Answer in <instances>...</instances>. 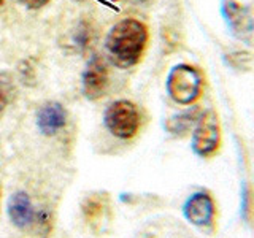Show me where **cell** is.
<instances>
[{"label":"cell","instance_id":"1","mask_svg":"<svg viewBox=\"0 0 254 238\" xmlns=\"http://www.w3.org/2000/svg\"><path fill=\"white\" fill-rule=\"evenodd\" d=\"M149 30L145 22L126 18L110 29L105 38V51L110 62L119 68H130L141 60L146 51Z\"/></svg>","mask_w":254,"mask_h":238},{"label":"cell","instance_id":"2","mask_svg":"<svg viewBox=\"0 0 254 238\" xmlns=\"http://www.w3.org/2000/svg\"><path fill=\"white\" fill-rule=\"evenodd\" d=\"M205 91L203 71L190 63H178L167 76V92L170 99L183 107H190L202 99Z\"/></svg>","mask_w":254,"mask_h":238},{"label":"cell","instance_id":"3","mask_svg":"<svg viewBox=\"0 0 254 238\" xmlns=\"http://www.w3.org/2000/svg\"><path fill=\"white\" fill-rule=\"evenodd\" d=\"M222 145V129L218 113L213 108L202 111L192 129V148L194 154L202 159L214 157Z\"/></svg>","mask_w":254,"mask_h":238},{"label":"cell","instance_id":"4","mask_svg":"<svg viewBox=\"0 0 254 238\" xmlns=\"http://www.w3.org/2000/svg\"><path fill=\"white\" fill-rule=\"evenodd\" d=\"M103 122L116 138L130 140L140 130L141 115L138 107L130 100H116L105 110Z\"/></svg>","mask_w":254,"mask_h":238},{"label":"cell","instance_id":"5","mask_svg":"<svg viewBox=\"0 0 254 238\" xmlns=\"http://www.w3.org/2000/svg\"><path fill=\"white\" fill-rule=\"evenodd\" d=\"M183 214L194 227L214 232L218 224V203L210 190H195L183 203Z\"/></svg>","mask_w":254,"mask_h":238},{"label":"cell","instance_id":"6","mask_svg":"<svg viewBox=\"0 0 254 238\" xmlns=\"http://www.w3.org/2000/svg\"><path fill=\"white\" fill-rule=\"evenodd\" d=\"M221 14L237 40L251 45L254 42V10L240 0H221Z\"/></svg>","mask_w":254,"mask_h":238},{"label":"cell","instance_id":"7","mask_svg":"<svg viewBox=\"0 0 254 238\" xmlns=\"http://www.w3.org/2000/svg\"><path fill=\"white\" fill-rule=\"evenodd\" d=\"M108 86V67L100 56L87 62V67L83 73V92L89 100L100 99Z\"/></svg>","mask_w":254,"mask_h":238},{"label":"cell","instance_id":"8","mask_svg":"<svg viewBox=\"0 0 254 238\" xmlns=\"http://www.w3.org/2000/svg\"><path fill=\"white\" fill-rule=\"evenodd\" d=\"M8 218L18 229H29L35 226L38 211L34 210L30 197L26 192H14L8 200Z\"/></svg>","mask_w":254,"mask_h":238},{"label":"cell","instance_id":"9","mask_svg":"<svg viewBox=\"0 0 254 238\" xmlns=\"http://www.w3.org/2000/svg\"><path fill=\"white\" fill-rule=\"evenodd\" d=\"M67 124V111L58 102H48L38 110L37 125L40 132L48 137L59 133Z\"/></svg>","mask_w":254,"mask_h":238},{"label":"cell","instance_id":"10","mask_svg":"<svg viewBox=\"0 0 254 238\" xmlns=\"http://www.w3.org/2000/svg\"><path fill=\"white\" fill-rule=\"evenodd\" d=\"M202 111H203L202 108L192 107L186 111H183V113H178L169 118L165 121V130L170 135H173V137H178V138L186 137L189 132H192L198 116L202 115Z\"/></svg>","mask_w":254,"mask_h":238},{"label":"cell","instance_id":"11","mask_svg":"<svg viewBox=\"0 0 254 238\" xmlns=\"http://www.w3.org/2000/svg\"><path fill=\"white\" fill-rule=\"evenodd\" d=\"M240 216L248 226L254 224V187L250 181L242 182L240 190Z\"/></svg>","mask_w":254,"mask_h":238},{"label":"cell","instance_id":"12","mask_svg":"<svg viewBox=\"0 0 254 238\" xmlns=\"http://www.w3.org/2000/svg\"><path fill=\"white\" fill-rule=\"evenodd\" d=\"M14 95V84L13 78L6 71H0V118L3 116L5 110L10 105Z\"/></svg>","mask_w":254,"mask_h":238},{"label":"cell","instance_id":"13","mask_svg":"<svg viewBox=\"0 0 254 238\" xmlns=\"http://www.w3.org/2000/svg\"><path fill=\"white\" fill-rule=\"evenodd\" d=\"M226 62L229 63L230 67L235 68V70H246L250 68L251 65V54L246 53V51H234V53H229L224 56Z\"/></svg>","mask_w":254,"mask_h":238},{"label":"cell","instance_id":"14","mask_svg":"<svg viewBox=\"0 0 254 238\" xmlns=\"http://www.w3.org/2000/svg\"><path fill=\"white\" fill-rule=\"evenodd\" d=\"M102 208H103V205H102V202L99 200V198L89 197L83 205V214L89 221H94V219H97L100 216Z\"/></svg>","mask_w":254,"mask_h":238},{"label":"cell","instance_id":"15","mask_svg":"<svg viewBox=\"0 0 254 238\" xmlns=\"http://www.w3.org/2000/svg\"><path fill=\"white\" fill-rule=\"evenodd\" d=\"M18 2L24 6L30 8V10H38V8L45 6L50 0H18Z\"/></svg>","mask_w":254,"mask_h":238},{"label":"cell","instance_id":"16","mask_svg":"<svg viewBox=\"0 0 254 238\" xmlns=\"http://www.w3.org/2000/svg\"><path fill=\"white\" fill-rule=\"evenodd\" d=\"M135 2H138V3H149L151 0H135Z\"/></svg>","mask_w":254,"mask_h":238},{"label":"cell","instance_id":"17","mask_svg":"<svg viewBox=\"0 0 254 238\" xmlns=\"http://www.w3.org/2000/svg\"><path fill=\"white\" fill-rule=\"evenodd\" d=\"M2 2H3V0H0V5H2Z\"/></svg>","mask_w":254,"mask_h":238}]
</instances>
